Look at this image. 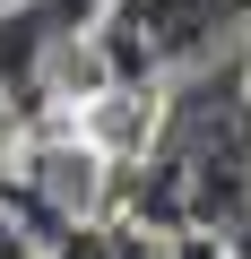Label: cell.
<instances>
[{"label":"cell","mask_w":251,"mask_h":259,"mask_svg":"<svg viewBox=\"0 0 251 259\" xmlns=\"http://www.w3.org/2000/svg\"><path fill=\"white\" fill-rule=\"evenodd\" d=\"M242 95H251V52H242Z\"/></svg>","instance_id":"6da1fadb"},{"label":"cell","mask_w":251,"mask_h":259,"mask_svg":"<svg viewBox=\"0 0 251 259\" xmlns=\"http://www.w3.org/2000/svg\"><path fill=\"white\" fill-rule=\"evenodd\" d=\"M0 121H9V95H0Z\"/></svg>","instance_id":"7a4b0ae2"}]
</instances>
